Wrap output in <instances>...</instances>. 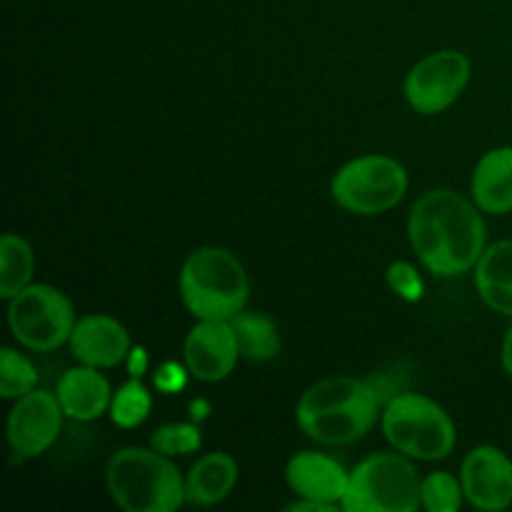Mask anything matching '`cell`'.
Masks as SVG:
<instances>
[{"instance_id": "1", "label": "cell", "mask_w": 512, "mask_h": 512, "mask_svg": "<svg viewBox=\"0 0 512 512\" xmlns=\"http://www.w3.org/2000/svg\"><path fill=\"white\" fill-rule=\"evenodd\" d=\"M408 235L420 263L433 275L453 278L478 265L485 253V223L478 205L455 190H428L413 205Z\"/></svg>"}, {"instance_id": "2", "label": "cell", "mask_w": 512, "mask_h": 512, "mask_svg": "<svg viewBox=\"0 0 512 512\" xmlns=\"http://www.w3.org/2000/svg\"><path fill=\"white\" fill-rule=\"evenodd\" d=\"M380 403L383 398L373 383L338 375L318 380L300 395L295 420L315 443L348 445L373 430Z\"/></svg>"}, {"instance_id": "3", "label": "cell", "mask_w": 512, "mask_h": 512, "mask_svg": "<svg viewBox=\"0 0 512 512\" xmlns=\"http://www.w3.org/2000/svg\"><path fill=\"white\" fill-rule=\"evenodd\" d=\"M110 498L125 512H173L185 500V478L155 448H123L105 468Z\"/></svg>"}, {"instance_id": "4", "label": "cell", "mask_w": 512, "mask_h": 512, "mask_svg": "<svg viewBox=\"0 0 512 512\" xmlns=\"http://www.w3.org/2000/svg\"><path fill=\"white\" fill-rule=\"evenodd\" d=\"M248 295V273L230 250L205 245L185 258L180 298L198 320H230L245 310Z\"/></svg>"}, {"instance_id": "5", "label": "cell", "mask_w": 512, "mask_h": 512, "mask_svg": "<svg viewBox=\"0 0 512 512\" xmlns=\"http://www.w3.org/2000/svg\"><path fill=\"white\" fill-rule=\"evenodd\" d=\"M423 505V480L403 453H375L350 473L343 510L415 512Z\"/></svg>"}, {"instance_id": "6", "label": "cell", "mask_w": 512, "mask_h": 512, "mask_svg": "<svg viewBox=\"0 0 512 512\" xmlns=\"http://www.w3.org/2000/svg\"><path fill=\"white\" fill-rule=\"evenodd\" d=\"M383 433L398 453L415 460H443L455 448V425L445 408L418 393L395 395L383 413Z\"/></svg>"}, {"instance_id": "7", "label": "cell", "mask_w": 512, "mask_h": 512, "mask_svg": "<svg viewBox=\"0 0 512 512\" xmlns=\"http://www.w3.org/2000/svg\"><path fill=\"white\" fill-rule=\"evenodd\" d=\"M408 193V173L388 155H363L335 173L330 195L353 215H380Z\"/></svg>"}, {"instance_id": "8", "label": "cell", "mask_w": 512, "mask_h": 512, "mask_svg": "<svg viewBox=\"0 0 512 512\" xmlns=\"http://www.w3.org/2000/svg\"><path fill=\"white\" fill-rule=\"evenodd\" d=\"M75 308L53 285H33L10 298L8 325L23 348L48 353L68 343L75 328Z\"/></svg>"}, {"instance_id": "9", "label": "cell", "mask_w": 512, "mask_h": 512, "mask_svg": "<svg viewBox=\"0 0 512 512\" xmlns=\"http://www.w3.org/2000/svg\"><path fill=\"white\" fill-rule=\"evenodd\" d=\"M470 80V60L460 50L428 55L405 78V98L418 113L438 115L463 95Z\"/></svg>"}, {"instance_id": "10", "label": "cell", "mask_w": 512, "mask_h": 512, "mask_svg": "<svg viewBox=\"0 0 512 512\" xmlns=\"http://www.w3.org/2000/svg\"><path fill=\"white\" fill-rule=\"evenodd\" d=\"M65 410L50 390H30L8 415V443L20 458H38L58 440Z\"/></svg>"}, {"instance_id": "11", "label": "cell", "mask_w": 512, "mask_h": 512, "mask_svg": "<svg viewBox=\"0 0 512 512\" xmlns=\"http://www.w3.org/2000/svg\"><path fill=\"white\" fill-rule=\"evenodd\" d=\"M240 358L230 320H198L183 345L185 368L203 383H220L235 370Z\"/></svg>"}, {"instance_id": "12", "label": "cell", "mask_w": 512, "mask_h": 512, "mask_svg": "<svg viewBox=\"0 0 512 512\" xmlns=\"http://www.w3.org/2000/svg\"><path fill=\"white\" fill-rule=\"evenodd\" d=\"M465 498L473 508L500 512L512 505V460L500 448L480 445L470 450L460 470Z\"/></svg>"}, {"instance_id": "13", "label": "cell", "mask_w": 512, "mask_h": 512, "mask_svg": "<svg viewBox=\"0 0 512 512\" xmlns=\"http://www.w3.org/2000/svg\"><path fill=\"white\" fill-rule=\"evenodd\" d=\"M75 360L90 368H115L130 355V335L120 320L110 315H85L75 323L70 335Z\"/></svg>"}, {"instance_id": "14", "label": "cell", "mask_w": 512, "mask_h": 512, "mask_svg": "<svg viewBox=\"0 0 512 512\" xmlns=\"http://www.w3.org/2000/svg\"><path fill=\"white\" fill-rule=\"evenodd\" d=\"M285 480H288L290 490L298 498L318 500V503H330L343 508L350 473H345L343 465L338 460L328 458V455L303 450V453L290 458L288 468H285Z\"/></svg>"}, {"instance_id": "15", "label": "cell", "mask_w": 512, "mask_h": 512, "mask_svg": "<svg viewBox=\"0 0 512 512\" xmlns=\"http://www.w3.org/2000/svg\"><path fill=\"white\" fill-rule=\"evenodd\" d=\"M55 395H58L65 415L80 420V423L98 420L113 403V390L100 368H90L83 363L60 375Z\"/></svg>"}, {"instance_id": "16", "label": "cell", "mask_w": 512, "mask_h": 512, "mask_svg": "<svg viewBox=\"0 0 512 512\" xmlns=\"http://www.w3.org/2000/svg\"><path fill=\"white\" fill-rule=\"evenodd\" d=\"M473 203L483 213L508 215L512 213V148L503 145L480 158L475 165L473 183Z\"/></svg>"}, {"instance_id": "17", "label": "cell", "mask_w": 512, "mask_h": 512, "mask_svg": "<svg viewBox=\"0 0 512 512\" xmlns=\"http://www.w3.org/2000/svg\"><path fill=\"white\" fill-rule=\"evenodd\" d=\"M475 288L488 308L512 318V240L485 248L475 265Z\"/></svg>"}, {"instance_id": "18", "label": "cell", "mask_w": 512, "mask_h": 512, "mask_svg": "<svg viewBox=\"0 0 512 512\" xmlns=\"http://www.w3.org/2000/svg\"><path fill=\"white\" fill-rule=\"evenodd\" d=\"M238 463L228 453L203 455L185 478V500L190 505H215L233 493L238 483Z\"/></svg>"}, {"instance_id": "19", "label": "cell", "mask_w": 512, "mask_h": 512, "mask_svg": "<svg viewBox=\"0 0 512 512\" xmlns=\"http://www.w3.org/2000/svg\"><path fill=\"white\" fill-rule=\"evenodd\" d=\"M235 340H238L240 358L253 360V363H265L280 353V333L273 318L255 310H240L230 318Z\"/></svg>"}, {"instance_id": "20", "label": "cell", "mask_w": 512, "mask_h": 512, "mask_svg": "<svg viewBox=\"0 0 512 512\" xmlns=\"http://www.w3.org/2000/svg\"><path fill=\"white\" fill-rule=\"evenodd\" d=\"M33 268L35 255L28 240L15 233H5L0 238V298L10 300L28 288Z\"/></svg>"}, {"instance_id": "21", "label": "cell", "mask_w": 512, "mask_h": 512, "mask_svg": "<svg viewBox=\"0 0 512 512\" xmlns=\"http://www.w3.org/2000/svg\"><path fill=\"white\" fill-rule=\"evenodd\" d=\"M38 373L25 355L15 353L13 348H3L0 353V395L5 400H18L35 390Z\"/></svg>"}, {"instance_id": "22", "label": "cell", "mask_w": 512, "mask_h": 512, "mask_svg": "<svg viewBox=\"0 0 512 512\" xmlns=\"http://www.w3.org/2000/svg\"><path fill=\"white\" fill-rule=\"evenodd\" d=\"M150 408H153V398L145 390V385L140 380H128L113 395L110 415H113V423L120 425V428H135V425L148 418Z\"/></svg>"}, {"instance_id": "23", "label": "cell", "mask_w": 512, "mask_h": 512, "mask_svg": "<svg viewBox=\"0 0 512 512\" xmlns=\"http://www.w3.org/2000/svg\"><path fill=\"white\" fill-rule=\"evenodd\" d=\"M465 490L455 475L430 473L423 478V508L430 512H458Z\"/></svg>"}, {"instance_id": "24", "label": "cell", "mask_w": 512, "mask_h": 512, "mask_svg": "<svg viewBox=\"0 0 512 512\" xmlns=\"http://www.w3.org/2000/svg\"><path fill=\"white\" fill-rule=\"evenodd\" d=\"M200 430L190 423H170L153 433L150 445L163 455H190L200 448Z\"/></svg>"}, {"instance_id": "25", "label": "cell", "mask_w": 512, "mask_h": 512, "mask_svg": "<svg viewBox=\"0 0 512 512\" xmlns=\"http://www.w3.org/2000/svg\"><path fill=\"white\" fill-rule=\"evenodd\" d=\"M388 283L400 298L418 300L423 295V280H420L418 270L410 263H393L388 268Z\"/></svg>"}, {"instance_id": "26", "label": "cell", "mask_w": 512, "mask_h": 512, "mask_svg": "<svg viewBox=\"0 0 512 512\" xmlns=\"http://www.w3.org/2000/svg\"><path fill=\"white\" fill-rule=\"evenodd\" d=\"M155 383H158V388L165 390V393H175V390L183 388V383H185L183 368H178L175 363H165L163 368L158 370V378H155Z\"/></svg>"}, {"instance_id": "27", "label": "cell", "mask_w": 512, "mask_h": 512, "mask_svg": "<svg viewBox=\"0 0 512 512\" xmlns=\"http://www.w3.org/2000/svg\"><path fill=\"white\" fill-rule=\"evenodd\" d=\"M288 510H298V512H310V510H315V512H338V510H343V508H340V505L318 503V500H305V498H300L298 503L288 505Z\"/></svg>"}, {"instance_id": "28", "label": "cell", "mask_w": 512, "mask_h": 512, "mask_svg": "<svg viewBox=\"0 0 512 512\" xmlns=\"http://www.w3.org/2000/svg\"><path fill=\"white\" fill-rule=\"evenodd\" d=\"M500 358H503V368L505 373L512 378V328L505 333V340H503V353H500Z\"/></svg>"}]
</instances>
